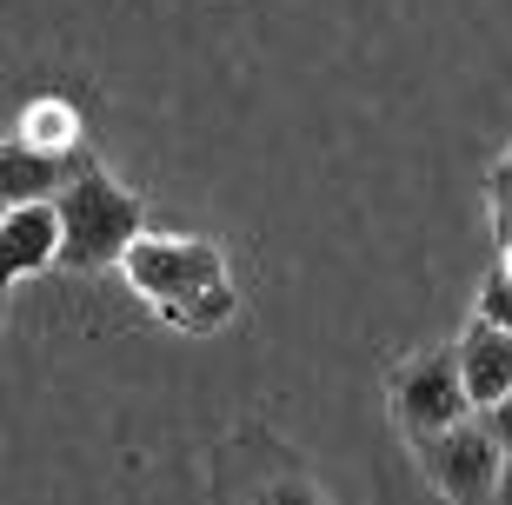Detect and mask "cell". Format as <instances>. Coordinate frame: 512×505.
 <instances>
[{
	"label": "cell",
	"mask_w": 512,
	"mask_h": 505,
	"mask_svg": "<svg viewBox=\"0 0 512 505\" xmlns=\"http://www.w3.org/2000/svg\"><path fill=\"white\" fill-rule=\"evenodd\" d=\"M127 280L140 286V300L153 313L187 326V333L227 326L233 306H240L233 300V280H227V260L207 240H153V233H140L127 253Z\"/></svg>",
	"instance_id": "cell-1"
},
{
	"label": "cell",
	"mask_w": 512,
	"mask_h": 505,
	"mask_svg": "<svg viewBox=\"0 0 512 505\" xmlns=\"http://www.w3.org/2000/svg\"><path fill=\"white\" fill-rule=\"evenodd\" d=\"M60 220H67V260L74 266H114L140 240V200L100 167L94 153H74L67 193H60Z\"/></svg>",
	"instance_id": "cell-2"
},
{
	"label": "cell",
	"mask_w": 512,
	"mask_h": 505,
	"mask_svg": "<svg viewBox=\"0 0 512 505\" xmlns=\"http://www.w3.org/2000/svg\"><path fill=\"white\" fill-rule=\"evenodd\" d=\"M426 466H433V486L453 505H499V466H506V452L486 432V419H466V426L426 439Z\"/></svg>",
	"instance_id": "cell-3"
},
{
	"label": "cell",
	"mask_w": 512,
	"mask_h": 505,
	"mask_svg": "<svg viewBox=\"0 0 512 505\" xmlns=\"http://www.w3.org/2000/svg\"><path fill=\"white\" fill-rule=\"evenodd\" d=\"M399 412H406V426L419 439H439V432H453L473 419V393H466V373H459V353H433L419 359L413 373L399 379Z\"/></svg>",
	"instance_id": "cell-4"
},
{
	"label": "cell",
	"mask_w": 512,
	"mask_h": 505,
	"mask_svg": "<svg viewBox=\"0 0 512 505\" xmlns=\"http://www.w3.org/2000/svg\"><path fill=\"white\" fill-rule=\"evenodd\" d=\"M0 253H7V273H40V266L67 260V220H60V200L7 206V226H0Z\"/></svg>",
	"instance_id": "cell-5"
},
{
	"label": "cell",
	"mask_w": 512,
	"mask_h": 505,
	"mask_svg": "<svg viewBox=\"0 0 512 505\" xmlns=\"http://www.w3.org/2000/svg\"><path fill=\"white\" fill-rule=\"evenodd\" d=\"M453 353H459V373H466V393H473L479 412L499 406V399L512 393V333H506V326H493V319H473Z\"/></svg>",
	"instance_id": "cell-6"
},
{
	"label": "cell",
	"mask_w": 512,
	"mask_h": 505,
	"mask_svg": "<svg viewBox=\"0 0 512 505\" xmlns=\"http://www.w3.org/2000/svg\"><path fill=\"white\" fill-rule=\"evenodd\" d=\"M67 173H74V153H40V147H20V140H7V160H0L7 206L60 200V193H67Z\"/></svg>",
	"instance_id": "cell-7"
},
{
	"label": "cell",
	"mask_w": 512,
	"mask_h": 505,
	"mask_svg": "<svg viewBox=\"0 0 512 505\" xmlns=\"http://www.w3.org/2000/svg\"><path fill=\"white\" fill-rule=\"evenodd\" d=\"M14 140L20 147H40V153H67L80 140V120H74V107H60V100H34V107L20 113Z\"/></svg>",
	"instance_id": "cell-8"
},
{
	"label": "cell",
	"mask_w": 512,
	"mask_h": 505,
	"mask_svg": "<svg viewBox=\"0 0 512 505\" xmlns=\"http://www.w3.org/2000/svg\"><path fill=\"white\" fill-rule=\"evenodd\" d=\"M479 319H493V326H506V333H512V273H506V266L479 286Z\"/></svg>",
	"instance_id": "cell-9"
},
{
	"label": "cell",
	"mask_w": 512,
	"mask_h": 505,
	"mask_svg": "<svg viewBox=\"0 0 512 505\" xmlns=\"http://www.w3.org/2000/svg\"><path fill=\"white\" fill-rule=\"evenodd\" d=\"M493 233H499V246H512V173L506 167L493 180Z\"/></svg>",
	"instance_id": "cell-10"
},
{
	"label": "cell",
	"mask_w": 512,
	"mask_h": 505,
	"mask_svg": "<svg viewBox=\"0 0 512 505\" xmlns=\"http://www.w3.org/2000/svg\"><path fill=\"white\" fill-rule=\"evenodd\" d=\"M253 505H326V499H320L313 486H266Z\"/></svg>",
	"instance_id": "cell-11"
},
{
	"label": "cell",
	"mask_w": 512,
	"mask_h": 505,
	"mask_svg": "<svg viewBox=\"0 0 512 505\" xmlns=\"http://www.w3.org/2000/svg\"><path fill=\"white\" fill-rule=\"evenodd\" d=\"M486 432L499 439V452H512V393L499 399V406H486Z\"/></svg>",
	"instance_id": "cell-12"
},
{
	"label": "cell",
	"mask_w": 512,
	"mask_h": 505,
	"mask_svg": "<svg viewBox=\"0 0 512 505\" xmlns=\"http://www.w3.org/2000/svg\"><path fill=\"white\" fill-rule=\"evenodd\" d=\"M499 505H512V452H506V466H499Z\"/></svg>",
	"instance_id": "cell-13"
},
{
	"label": "cell",
	"mask_w": 512,
	"mask_h": 505,
	"mask_svg": "<svg viewBox=\"0 0 512 505\" xmlns=\"http://www.w3.org/2000/svg\"><path fill=\"white\" fill-rule=\"evenodd\" d=\"M499 266H506V273H512V246H506V260H499Z\"/></svg>",
	"instance_id": "cell-14"
},
{
	"label": "cell",
	"mask_w": 512,
	"mask_h": 505,
	"mask_svg": "<svg viewBox=\"0 0 512 505\" xmlns=\"http://www.w3.org/2000/svg\"><path fill=\"white\" fill-rule=\"evenodd\" d=\"M506 173H512V160H506Z\"/></svg>",
	"instance_id": "cell-15"
}]
</instances>
